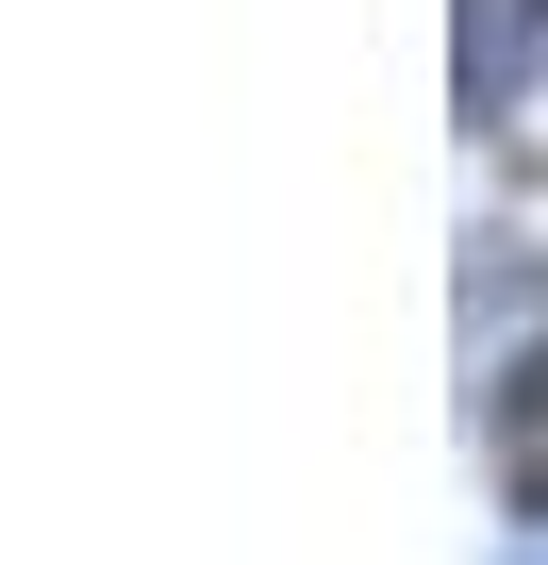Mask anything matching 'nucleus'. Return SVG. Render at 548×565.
Returning <instances> with one entry per match:
<instances>
[{
	"label": "nucleus",
	"instance_id": "obj_3",
	"mask_svg": "<svg viewBox=\"0 0 548 565\" xmlns=\"http://www.w3.org/2000/svg\"><path fill=\"white\" fill-rule=\"evenodd\" d=\"M515 565H548V548H515Z\"/></svg>",
	"mask_w": 548,
	"mask_h": 565
},
{
	"label": "nucleus",
	"instance_id": "obj_1",
	"mask_svg": "<svg viewBox=\"0 0 548 565\" xmlns=\"http://www.w3.org/2000/svg\"><path fill=\"white\" fill-rule=\"evenodd\" d=\"M531 34H548V0H465V34H449V84H465V117H515V84H531Z\"/></svg>",
	"mask_w": 548,
	"mask_h": 565
},
{
	"label": "nucleus",
	"instance_id": "obj_2",
	"mask_svg": "<svg viewBox=\"0 0 548 565\" xmlns=\"http://www.w3.org/2000/svg\"><path fill=\"white\" fill-rule=\"evenodd\" d=\"M498 482H515V515H548V350L498 383Z\"/></svg>",
	"mask_w": 548,
	"mask_h": 565
}]
</instances>
